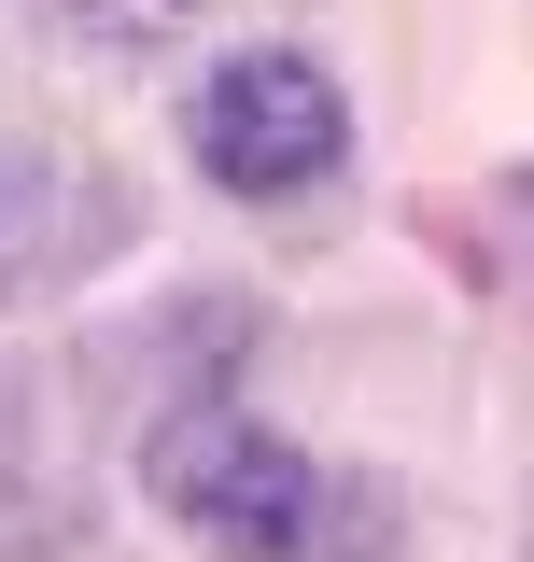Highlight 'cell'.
Returning <instances> with one entry per match:
<instances>
[{
  "label": "cell",
  "mask_w": 534,
  "mask_h": 562,
  "mask_svg": "<svg viewBox=\"0 0 534 562\" xmlns=\"http://www.w3.org/2000/svg\"><path fill=\"white\" fill-rule=\"evenodd\" d=\"M141 492L211 562H310V520H324V479L240 408H169L141 436Z\"/></svg>",
  "instance_id": "1"
},
{
  "label": "cell",
  "mask_w": 534,
  "mask_h": 562,
  "mask_svg": "<svg viewBox=\"0 0 534 562\" xmlns=\"http://www.w3.org/2000/svg\"><path fill=\"white\" fill-rule=\"evenodd\" d=\"M183 155H198L225 198H310L352 169V99H337L324 57L296 43H240L183 85Z\"/></svg>",
  "instance_id": "2"
},
{
  "label": "cell",
  "mask_w": 534,
  "mask_h": 562,
  "mask_svg": "<svg viewBox=\"0 0 534 562\" xmlns=\"http://www.w3.org/2000/svg\"><path fill=\"white\" fill-rule=\"evenodd\" d=\"M29 183H43V155H0V295H14V281H57V268H85L70 239H43V198H29Z\"/></svg>",
  "instance_id": "3"
}]
</instances>
